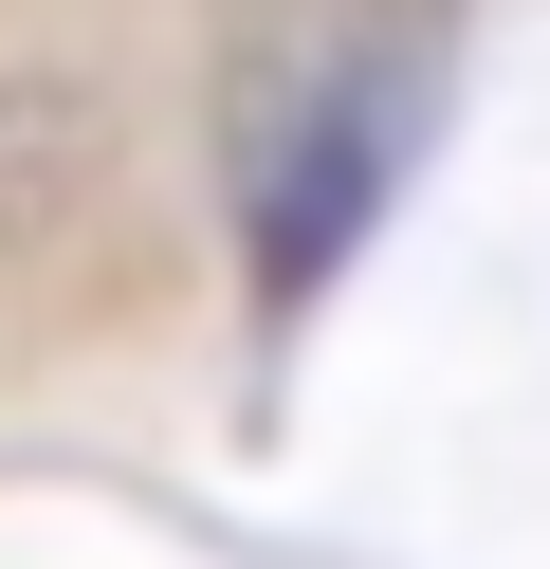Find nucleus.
Segmentation results:
<instances>
[{
    "instance_id": "obj_1",
    "label": "nucleus",
    "mask_w": 550,
    "mask_h": 569,
    "mask_svg": "<svg viewBox=\"0 0 550 569\" xmlns=\"http://www.w3.org/2000/svg\"><path fill=\"white\" fill-rule=\"evenodd\" d=\"M386 166H403V92H386V74H349V92H330V111L293 129L276 166H257V295H312V276L367 239Z\"/></svg>"
},
{
    "instance_id": "obj_2",
    "label": "nucleus",
    "mask_w": 550,
    "mask_h": 569,
    "mask_svg": "<svg viewBox=\"0 0 550 569\" xmlns=\"http://www.w3.org/2000/svg\"><path fill=\"white\" fill-rule=\"evenodd\" d=\"M92 92L73 74H0V258H37L56 221H92Z\"/></svg>"
}]
</instances>
